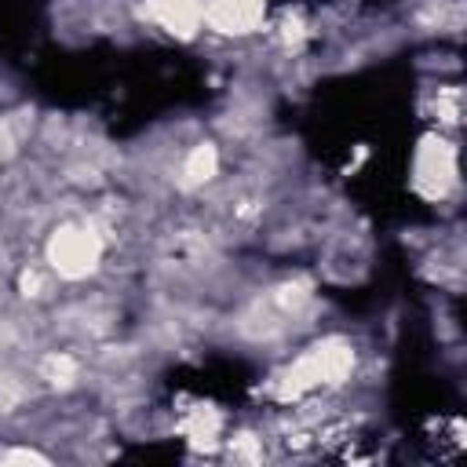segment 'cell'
Listing matches in <instances>:
<instances>
[{
	"mask_svg": "<svg viewBox=\"0 0 467 467\" xmlns=\"http://www.w3.org/2000/svg\"><path fill=\"white\" fill-rule=\"evenodd\" d=\"M354 365V354L347 343L339 339H325L317 347H310L288 372H285V383H281V394L285 398H299L314 387H325V383H339Z\"/></svg>",
	"mask_w": 467,
	"mask_h": 467,
	"instance_id": "cell-1",
	"label": "cell"
},
{
	"mask_svg": "<svg viewBox=\"0 0 467 467\" xmlns=\"http://www.w3.org/2000/svg\"><path fill=\"white\" fill-rule=\"evenodd\" d=\"M47 259L62 277H88L99 263V237L84 226H62L47 244Z\"/></svg>",
	"mask_w": 467,
	"mask_h": 467,
	"instance_id": "cell-2",
	"label": "cell"
},
{
	"mask_svg": "<svg viewBox=\"0 0 467 467\" xmlns=\"http://www.w3.org/2000/svg\"><path fill=\"white\" fill-rule=\"evenodd\" d=\"M204 18L219 33H248L263 18V0H212Z\"/></svg>",
	"mask_w": 467,
	"mask_h": 467,
	"instance_id": "cell-3",
	"label": "cell"
},
{
	"mask_svg": "<svg viewBox=\"0 0 467 467\" xmlns=\"http://www.w3.org/2000/svg\"><path fill=\"white\" fill-rule=\"evenodd\" d=\"M452 175H456L452 146H445V142H423V150L416 157V179H420V186L441 193L452 182Z\"/></svg>",
	"mask_w": 467,
	"mask_h": 467,
	"instance_id": "cell-4",
	"label": "cell"
},
{
	"mask_svg": "<svg viewBox=\"0 0 467 467\" xmlns=\"http://www.w3.org/2000/svg\"><path fill=\"white\" fill-rule=\"evenodd\" d=\"M150 11L168 33H179V36H193V29L204 18V7L197 0H150Z\"/></svg>",
	"mask_w": 467,
	"mask_h": 467,
	"instance_id": "cell-5",
	"label": "cell"
},
{
	"mask_svg": "<svg viewBox=\"0 0 467 467\" xmlns=\"http://www.w3.org/2000/svg\"><path fill=\"white\" fill-rule=\"evenodd\" d=\"M215 164H219L215 150H212V146H197V150L190 153L186 168H182V175H186V186H201V182H208V179L215 175Z\"/></svg>",
	"mask_w": 467,
	"mask_h": 467,
	"instance_id": "cell-6",
	"label": "cell"
},
{
	"mask_svg": "<svg viewBox=\"0 0 467 467\" xmlns=\"http://www.w3.org/2000/svg\"><path fill=\"white\" fill-rule=\"evenodd\" d=\"M40 372H44V379H51V383H69L77 368H73V361H69L66 354H51Z\"/></svg>",
	"mask_w": 467,
	"mask_h": 467,
	"instance_id": "cell-7",
	"label": "cell"
}]
</instances>
